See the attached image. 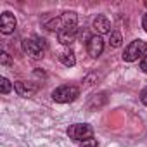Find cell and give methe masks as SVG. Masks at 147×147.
Masks as SVG:
<instances>
[{"label": "cell", "instance_id": "1", "mask_svg": "<svg viewBox=\"0 0 147 147\" xmlns=\"http://www.w3.org/2000/svg\"><path fill=\"white\" fill-rule=\"evenodd\" d=\"M76 12H64L62 16L55 18L54 21L47 23V30L57 31V40L62 45H69L76 38L78 28H76Z\"/></svg>", "mask_w": 147, "mask_h": 147}, {"label": "cell", "instance_id": "2", "mask_svg": "<svg viewBox=\"0 0 147 147\" xmlns=\"http://www.w3.org/2000/svg\"><path fill=\"white\" fill-rule=\"evenodd\" d=\"M67 137L71 140H75V142H85V140H90L94 138V128L87 123H75V125H71L67 130H66Z\"/></svg>", "mask_w": 147, "mask_h": 147}, {"label": "cell", "instance_id": "3", "mask_svg": "<svg viewBox=\"0 0 147 147\" xmlns=\"http://www.w3.org/2000/svg\"><path fill=\"white\" fill-rule=\"evenodd\" d=\"M145 54H147V43H145L144 40L137 38V40L130 42V43L125 47L121 57H123V61H126V62H133V61H137L138 57H142V55H145Z\"/></svg>", "mask_w": 147, "mask_h": 147}, {"label": "cell", "instance_id": "4", "mask_svg": "<svg viewBox=\"0 0 147 147\" xmlns=\"http://www.w3.org/2000/svg\"><path fill=\"white\" fill-rule=\"evenodd\" d=\"M80 97V90L73 85H61L52 92V99L59 104H67Z\"/></svg>", "mask_w": 147, "mask_h": 147}, {"label": "cell", "instance_id": "5", "mask_svg": "<svg viewBox=\"0 0 147 147\" xmlns=\"http://www.w3.org/2000/svg\"><path fill=\"white\" fill-rule=\"evenodd\" d=\"M23 49H24V52H28L30 55L38 59V57H43V54L47 50V42L40 36H31L23 42Z\"/></svg>", "mask_w": 147, "mask_h": 147}, {"label": "cell", "instance_id": "6", "mask_svg": "<svg viewBox=\"0 0 147 147\" xmlns=\"http://www.w3.org/2000/svg\"><path fill=\"white\" fill-rule=\"evenodd\" d=\"M87 52H88L90 57H99L104 52V40H102V36H99V35L90 36L88 42H87Z\"/></svg>", "mask_w": 147, "mask_h": 147}, {"label": "cell", "instance_id": "7", "mask_svg": "<svg viewBox=\"0 0 147 147\" xmlns=\"http://www.w3.org/2000/svg\"><path fill=\"white\" fill-rule=\"evenodd\" d=\"M18 26V19L14 18V14L11 12H4L2 16H0V31H2L4 35H11L14 33Z\"/></svg>", "mask_w": 147, "mask_h": 147}, {"label": "cell", "instance_id": "8", "mask_svg": "<svg viewBox=\"0 0 147 147\" xmlns=\"http://www.w3.org/2000/svg\"><path fill=\"white\" fill-rule=\"evenodd\" d=\"M92 26H94V30L97 31L99 36H100V35H106V33H111V23H109V19H107L106 16H102V14H99V16L94 19Z\"/></svg>", "mask_w": 147, "mask_h": 147}, {"label": "cell", "instance_id": "9", "mask_svg": "<svg viewBox=\"0 0 147 147\" xmlns=\"http://www.w3.org/2000/svg\"><path fill=\"white\" fill-rule=\"evenodd\" d=\"M14 90L18 92L19 97H31L36 92V85L28 82H14Z\"/></svg>", "mask_w": 147, "mask_h": 147}, {"label": "cell", "instance_id": "10", "mask_svg": "<svg viewBox=\"0 0 147 147\" xmlns=\"http://www.w3.org/2000/svg\"><path fill=\"white\" fill-rule=\"evenodd\" d=\"M59 59H61V62H62L64 66H67V67H71V66H75V64H76V57H75V52H73L71 49H64V50L61 52Z\"/></svg>", "mask_w": 147, "mask_h": 147}, {"label": "cell", "instance_id": "11", "mask_svg": "<svg viewBox=\"0 0 147 147\" xmlns=\"http://www.w3.org/2000/svg\"><path fill=\"white\" fill-rule=\"evenodd\" d=\"M12 87H14V85H12L7 78H2V80H0V92H2L4 95H5V94H9V92L12 90Z\"/></svg>", "mask_w": 147, "mask_h": 147}, {"label": "cell", "instance_id": "12", "mask_svg": "<svg viewBox=\"0 0 147 147\" xmlns=\"http://www.w3.org/2000/svg\"><path fill=\"white\" fill-rule=\"evenodd\" d=\"M121 33H118V31H113L111 33V36H109V43L113 45V47H119L121 45Z\"/></svg>", "mask_w": 147, "mask_h": 147}, {"label": "cell", "instance_id": "13", "mask_svg": "<svg viewBox=\"0 0 147 147\" xmlns=\"http://www.w3.org/2000/svg\"><path fill=\"white\" fill-rule=\"evenodd\" d=\"M0 62H2L4 66H11L12 64V59H11V55L7 52H2V55H0Z\"/></svg>", "mask_w": 147, "mask_h": 147}, {"label": "cell", "instance_id": "14", "mask_svg": "<svg viewBox=\"0 0 147 147\" xmlns=\"http://www.w3.org/2000/svg\"><path fill=\"white\" fill-rule=\"evenodd\" d=\"M80 147H99V142H97V138H90V140L82 142Z\"/></svg>", "mask_w": 147, "mask_h": 147}, {"label": "cell", "instance_id": "15", "mask_svg": "<svg viewBox=\"0 0 147 147\" xmlns=\"http://www.w3.org/2000/svg\"><path fill=\"white\" fill-rule=\"evenodd\" d=\"M140 100H142V104H145V106H147V87L140 92Z\"/></svg>", "mask_w": 147, "mask_h": 147}, {"label": "cell", "instance_id": "16", "mask_svg": "<svg viewBox=\"0 0 147 147\" xmlns=\"http://www.w3.org/2000/svg\"><path fill=\"white\" fill-rule=\"evenodd\" d=\"M140 69H142L144 73H147V54L142 57V62H140Z\"/></svg>", "mask_w": 147, "mask_h": 147}, {"label": "cell", "instance_id": "17", "mask_svg": "<svg viewBox=\"0 0 147 147\" xmlns=\"http://www.w3.org/2000/svg\"><path fill=\"white\" fill-rule=\"evenodd\" d=\"M142 28H144V31L147 33V14L142 18Z\"/></svg>", "mask_w": 147, "mask_h": 147}, {"label": "cell", "instance_id": "18", "mask_svg": "<svg viewBox=\"0 0 147 147\" xmlns=\"http://www.w3.org/2000/svg\"><path fill=\"white\" fill-rule=\"evenodd\" d=\"M145 7H147V2H145Z\"/></svg>", "mask_w": 147, "mask_h": 147}]
</instances>
